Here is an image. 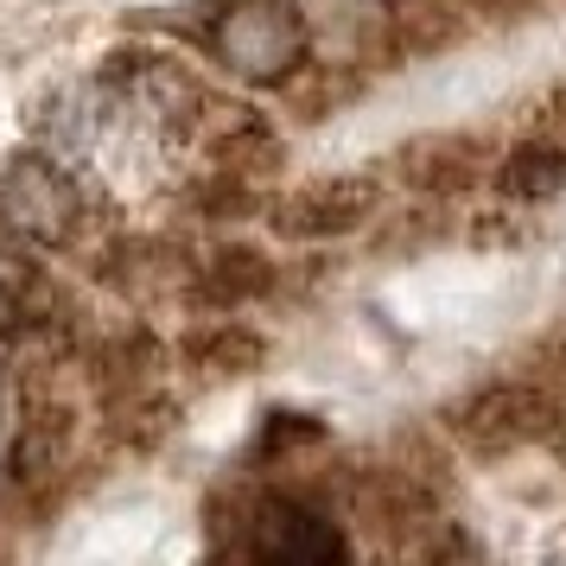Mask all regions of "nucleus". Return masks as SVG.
<instances>
[{
	"instance_id": "9b49d317",
	"label": "nucleus",
	"mask_w": 566,
	"mask_h": 566,
	"mask_svg": "<svg viewBox=\"0 0 566 566\" xmlns=\"http://www.w3.org/2000/svg\"><path fill=\"white\" fill-rule=\"evenodd\" d=\"M541 134H566V90H554L541 103Z\"/></svg>"
},
{
	"instance_id": "423d86ee",
	"label": "nucleus",
	"mask_w": 566,
	"mask_h": 566,
	"mask_svg": "<svg viewBox=\"0 0 566 566\" xmlns=\"http://www.w3.org/2000/svg\"><path fill=\"white\" fill-rule=\"evenodd\" d=\"M401 159H408L401 172H408L413 191H427V198H459V191H471V185L484 179L490 147L478 134H427V140H413Z\"/></svg>"
},
{
	"instance_id": "9d476101",
	"label": "nucleus",
	"mask_w": 566,
	"mask_h": 566,
	"mask_svg": "<svg viewBox=\"0 0 566 566\" xmlns=\"http://www.w3.org/2000/svg\"><path fill=\"white\" fill-rule=\"evenodd\" d=\"M27 286H32L27 255H13V249L0 242V325H13V318H20V300H27Z\"/></svg>"
},
{
	"instance_id": "f03ea898",
	"label": "nucleus",
	"mask_w": 566,
	"mask_h": 566,
	"mask_svg": "<svg viewBox=\"0 0 566 566\" xmlns=\"http://www.w3.org/2000/svg\"><path fill=\"white\" fill-rule=\"evenodd\" d=\"M210 52L242 83H286L306 57V27L281 0H235L210 27Z\"/></svg>"
},
{
	"instance_id": "ddd939ff",
	"label": "nucleus",
	"mask_w": 566,
	"mask_h": 566,
	"mask_svg": "<svg viewBox=\"0 0 566 566\" xmlns=\"http://www.w3.org/2000/svg\"><path fill=\"white\" fill-rule=\"evenodd\" d=\"M560 566H566V560H560Z\"/></svg>"
},
{
	"instance_id": "7ed1b4c3",
	"label": "nucleus",
	"mask_w": 566,
	"mask_h": 566,
	"mask_svg": "<svg viewBox=\"0 0 566 566\" xmlns=\"http://www.w3.org/2000/svg\"><path fill=\"white\" fill-rule=\"evenodd\" d=\"M83 217V198L71 172L52 166L39 154H20V159H0V223L27 242H64L77 230Z\"/></svg>"
},
{
	"instance_id": "6e6552de",
	"label": "nucleus",
	"mask_w": 566,
	"mask_h": 566,
	"mask_svg": "<svg viewBox=\"0 0 566 566\" xmlns=\"http://www.w3.org/2000/svg\"><path fill=\"white\" fill-rule=\"evenodd\" d=\"M496 185H503V198H515V205H541V198L566 191V140H554V134L522 140V147L496 166Z\"/></svg>"
},
{
	"instance_id": "f8f14e48",
	"label": "nucleus",
	"mask_w": 566,
	"mask_h": 566,
	"mask_svg": "<svg viewBox=\"0 0 566 566\" xmlns=\"http://www.w3.org/2000/svg\"><path fill=\"white\" fill-rule=\"evenodd\" d=\"M547 363H554V376H560V382H566V332L554 337V350H547Z\"/></svg>"
},
{
	"instance_id": "f257e3e1",
	"label": "nucleus",
	"mask_w": 566,
	"mask_h": 566,
	"mask_svg": "<svg viewBox=\"0 0 566 566\" xmlns=\"http://www.w3.org/2000/svg\"><path fill=\"white\" fill-rule=\"evenodd\" d=\"M560 427V395L535 376H496L452 408V439L478 459H515Z\"/></svg>"
},
{
	"instance_id": "20e7f679",
	"label": "nucleus",
	"mask_w": 566,
	"mask_h": 566,
	"mask_svg": "<svg viewBox=\"0 0 566 566\" xmlns=\"http://www.w3.org/2000/svg\"><path fill=\"white\" fill-rule=\"evenodd\" d=\"M249 566H344V535L300 496H268L249 515Z\"/></svg>"
},
{
	"instance_id": "0eeeda50",
	"label": "nucleus",
	"mask_w": 566,
	"mask_h": 566,
	"mask_svg": "<svg viewBox=\"0 0 566 566\" xmlns=\"http://www.w3.org/2000/svg\"><path fill=\"white\" fill-rule=\"evenodd\" d=\"M274 286V261L261 255V249H217V255L205 261V274H198V306H249V300H261Z\"/></svg>"
},
{
	"instance_id": "39448f33",
	"label": "nucleus",
	"mask_w": 566,
	"mask_h": 566,
	"mask_svg": "<svg viewBox=\"0 0 566 566\" xmlns=\"http://www.w3.org/2000/svg\"><path fill=\"white\" fill-rule=\"evenodd\" d=\"M369 217H376V179L344 172V179H312L286 191L274 205V230L286 242H337V235H357Z\"/></svg>"
},
{
	"instance_id": "1a4fd4ad",
	"label": "nucleus",
	"mask_w": 566,
	"mask_h": 566,
	"mask_svg": "<svg viewBox=\"0 0 566 566\" xmlns=\"http://www.w3.org/2000/svg\"><path fill=\"white\" fill-rule=\"evenodd\" d=\"M185 357L205 376H249V369L268 363V337L249 332V325H210V332H198L185 344Z\"/></svg>"
}]
</instances>
